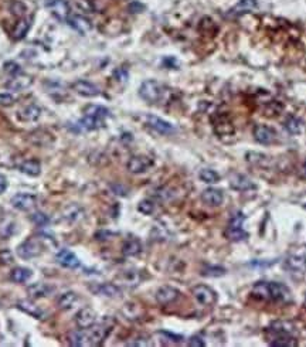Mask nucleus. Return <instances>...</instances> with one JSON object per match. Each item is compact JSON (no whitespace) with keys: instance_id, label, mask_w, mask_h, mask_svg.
<instances>
[{"instance_id":"nucleus-1","label":"nucleus","mask_w":306,"mask_h":347,"mask_svg":"<svg viewBox=\"0 0 306 347\" xmlns=\"http://www.w3.org/2000/svg\"><path fill=\"white\" fill-rule=\"evenodd\" d=\"M251 294L254 297L262 300L289 302L292 299L289 288L279 282H257L252 286Z\"/></svg>"},{"instance_id":"nucleus-2","label":"nucleus","mask_w":306,"mask_h":347,"mask_svg":"<svg viewBox=\"0 0 306 347\" xmlns=\"http://www.w3.org/2000/svg\"><path fill=\"white\" fill-rule=\"evenodd\" d=\"M112 330V324L110 323H99L92 324L91 327L85 329L86 332V343L88 346H98L101 345Z\"/></svg>"},{"instance_id":"nucleus-3","label":"nucleus","mask_w":306,"mask_h":347,"mask_svg":"<svg viewBox=\"0 0 306 347\" xmlns=\"http://www.w3.org/2000/svg\"><path fill=\"white\" fill-rule=\"evenodd\" d=\"M139 95L149 104H156L163 95V87L155 80H147L145 82H142V85L139 88Z\"/></svg>"},{"instance_id":"nucleus-4","label":"nucleus","mask_w":306,"mask_h":347,"mask_svg":"<svg viewBox=\"0 0 306 347\" xmlns=\"http://www.w3.org/2000/svg\"><path fill=\"white\" fill-rule=\"evenodd\" d=\"M244 221H245V215L243 213H235L231 220H230V224H228V228H227V237L231 240V241H241V240H245L248 234L245 233L244 230Z\"/></svg>"},{"instance_id":"nucleus-5","label":"nucleus","mask_w":306,"mask_h":347,"mask_svg":"<svg viewBox=\"0 0 306 347\" xmlns=\"http://www.w3.org/2000/svg\"><path fill=\"white\" fill-rule=\"evenodd\" d=\"M43 252V248L41 244L34 240V238H30V240H26L23 241L19 247H17V255L23 260H31V258H36L40 254Z\"/></svg>"},{"instance_id":"nucleus-6","label":"nucleus","mask_w":306,"mask_h":347,"mask_svg":"<svg viewBox=\"0 0 306 347\" xmlns=\"http://www.w3.org/2000/svg\"><path fill=\"white\" fill-rule=\"evenodd\" d=\"M295 332V327L292 323L285 322V320H277V322L271 323V326L267 329L265 335L268 340H274L277 337L282 336H292Z\"/></svg>"},{"instance_id":"nucleus-7","label":"nucleus","mask_w":306,"mask_h":347,"mask_svg":"<svg viewBox=\"0 0 306 347\" xmlns=\"http://www.w3.org/2000/svg\"><path fill=\"white\" fill-rule=\"evenodd\" d=\"M192 294L197 302L203 306H211L217 300V294L207 285H196L192 289Z\"/></svg>"},{"instance_id":"nucleus-8","label":"nucleus","mask_w":306,"mask_h":347,"mask_svg":"<svg viewBox=\"0 0 306 347\" xmlns=\"http://www.w3.org/2000/svg\"><path fill=\"white\" fill-rule=\"evenodd\" d=\"M46 6L61 22H67L68 17L71 16V9L67 0H47Z\"/></svg>"},{"instance_id":"nucleus-9","label":"nucleus","mask_w":306,"mask_h":347,"mask_svg":"<svg viewBox=\"0 0 306 347\" xmlns=\"http://www.w3.org/2000/svg\"><path fill=\"white\" fill-rule=\"evenodd\" d=\"M152 166H153V160H152L150 158H147V156H142V155H139V156H132V158L129 159V161H128V170H129L131 173L135 174L145 173Z\"/></svg>"},{"instance_id":"nucleus-10","label":"nucleus","mask_w":306,"mask_h":347,"mask_svg":"<svg viewBox=\"0 0 306 347\" xmlns=\"http://www.w3.org/2000/svg\"><path fill=\"white\" fill-rule=\"evenodd\" d=\"M146 124L149 128H152L153 131H156L158 133H162V135H170L176 131L170 122L162 119L159 116H155V115H147Z\"/></svg>"},{"instance_id":"nucleus-11","label":"nucleus","mask_w":306,"mask_h":347,"mask_svg":"<svg viewBox=\"0 0 306 347\" xmlns=\"http://www.w3.org/2000/svg\"><path fill=\"white\" fill-rule=\"evenodd\" d=\"M73 89L78 95L85 97V98H94V97H98L101 94V89L95 84L85 81V80H80V81L74 82Z\"/></svg>"},{"instance_id":"nucleus-12","label":"nucleus","mask_w":306,"mask_h":347,"mask_svg":"<svg viewBox=\"0 0 306 347\" xmlns=\"http://www.w3.org/2000/svg\"><path fill=\"white\" fill-rule=\"evenodd\" d=\"M56 261H57L58 265H61L62 268H67V269H77L81 265L78 257L70 249H61L56 255Z\"/></svg>"},{"instance_id":"nucleus-13","label":"nucleus","mask_w":306,"mask_h":347,"mask_svg":"<svg viewBox=\"0 0 306 347\" xmlns=\"http://www.w3.org/2000/svg\"><path fill=\"white\" fill-rule=\"evenodd\" d=\"M97 322V312L92 308H83L75 316V323L80 329H88Z\"/></svg>"},{"instance_id":"nucleus-14","label":"nucleus","mask_w":306,"mask_h":347,"mask_svg":"<svg viewBox=\"0 0 306 347\" xmlns=\"http://www.w3.org/2000/svg\"><path fill=\"white\" fill-rule=\"evenodd\" d=\"M10 203L16 210L28 211L36 204V196L28 193H17L16 196H13Z\"/></svg>"},{"instance_id":"nucleus-15","label":"nucleus","mask_w":306,"mask_h":347,"mask_svg":"<svg viewBox=\"0 0 306 347\" xmlns=\"http://www.w3.org/2000/svg\"><path fill=\"white\" fill-rule=\"evenodd\" d=\"M179 296H180V292L176 288L169 285L160 286L159 289L156 291V295H155L156 300L159 302L160 305H169L171 302H174L176 299H179Z\"/></svg>"},{"instance_id":"nucleus-16","label":"nucleus","mask_w":306,"mask_h":347,"mask_svg":"<svg viewBox=\"0 0 306 347\" xmlns=\"http://www.w3.org/2000/svg\"><path fill=\"white\" fill-rule=\"evenodd\" d=\"M283 267L292 273H304L306 271V254H295L285 261Z\"/></svg>"},{"instance_id":"nucleus-17","label":"nucleus","mask_w":306,"mask_h":347,"mask_svg":"<svg viewBox=\"0 0 306 347\" xmlns=\"http://www.w3.org/2000/svg\"><path fill=\"white\" fill-rule=\"evenodd\" d=\"M105 125L104 119H98V118H94V116H88L85 115L81 121H78L75 124V128L73 131L74 132H86V131H95L99 129Z\"/></svg>"},{"instance_id":"nucleus-18","label":"nucleus","mask_w":306,"mask_h":347,"mask_svg":"<svg viewBox=\"0 0 306 347\" xmlns=\"http://www.w3.org/2000/svg\"><path fill=\"white\" fill-rule=\"evenodd\" d=\"M67 23L73 27L75 31H78L80 34H88L91 30H92V23L84 17V16H80V14H73L68 17Z\"/></svg>"},{"instance_id":"nucleus-19","label":"nucleus","mask_w":306,"mask_h":347,"mask_svg":"<svg viewBox=\"0 0 306 347\" xmlns=\"http://www.w3.org/2000/svg\"><path fill=\"white\" fill-rule=\"evenodd\" d=\"M254 137L261 145H271L275 140V131L267 125H257L254 128Z\"/></svg>"},{"instance_id":"nucleus-20","label":"nucleus","mask_w":306,"mask_h":347,"mask_svg":"<svg viewBox=\"0 0 306 347\" xmlns=\"http://www.w3.org/2000/svg\"><path fill=\"white\" fill-rule=\"evenodd\" d=\"M201 200H203L207 206L217 207V206H221V204H223V201H224V194H223V191L219 190V188L210 187V188H206V190L201 193Z\"/></svg>"},{"instance_id":"nucleus-21","label":"nucleus","mask_w":306,"mask_h":347,"mask_svg":"<svg viewBox=\"0 0 306 347\" xmlns=\"http://www.w3.org/2000/svg\"><path fill=\"white\" fill-rule=\"evenodd\" d=\"M33 78L26 74H17L13 77L9 82H6V88L12 89V91H22L31 85Z\"/></svg>"},{"instance_id":"nucleus-22","label":"nucleus","mask_w":306,"mask_h":347,"mask_svg":"<svg viewBox=\"0 0 306 347\" xmlns=\"http://www.w3.org/2000/svg\"><path fill=\"white\" fill-rule=\"evenodd\" d=\"M91 291L97 295L107 297H116L121 295V289L118 288V285H113V284H99L97 286H92Z\"/></svg>"},{"instance_id":"nucleus-23","label":"nucleus","mask_w":306,"mask_h":347,"mask_svg":"<svg viewBox=\"0 0 306 347\" xmlns=\"http://www.w3.org/2000/svg\"><path fill=\"white\" fill-rule=\"evenodd\" d=\"M230 186L237 191H245V190L252 188L254 183L250 177H247L244 174H234L231 182H230Z\"/></svg>"},{"instance_id":"nucleus-24","label":"nucleus","mask_w":306,"mask_h":347,"mask_svg":"<svg viewBox=\"0 0 306 347\" xmlns=\"http://www.w3.org/2000/svg\"><path fill=\"white\" fill-rule=\"evenodd\" d=\"M54 291V288L49 284H41V282H37L34 285L28 286L27 292L31 297H46L49 296L50 294Z\"/></svg>"},{"instance_id":"nucleus-25","label":"nucleus","mask_w":306,"mask_h":347,"mask_svg":"<svg viewBox=\"0 0 306 347\" xmlns=\"http://www.w3.org/2000/svg\"><path fill=\"white\" fill-rule=\"evenodd\" d=\"M17 308L26 312L27 315H30L31 318H36V319H43V316H44V312L40 309L37 305H34L31 300H20L17 303Z\"/></svg>"},{"instance_id":"nucleus-26","label":"nucleus","mask_w":306,"mask_h":347,"mask_svg":"<svg viewBox=\"0 0 306 347\" xmlns=\"http://www.w3.org/2000/svg\"><path fill=\"white\" fill-rule=\"evenodd\" d=\"M142 251V244L138 238H129L123 242L122 254L125 257H135Z\"/></svg>"},{"instance_id":"nucleus-27","label":"nucleus","mask_w":306,"mask_h":347,"mask_svg":"<svg viewBox=\"0 0 306 347\" xmlns=\"http://www.w3.org/2000/svg\"><path fill=\"white\" fill-rule=\"evenodd\" d=\"M31 275H33L31 269L25 268V267H16L10 272V279L16 284H23V282L28 281L31 278Z\"/></svg>"},{"instance_id":"nucleus-28","label":"nucleus","mask_w":306,"mask_h":347,"mask_svg":"<svg viewBox=\"0 0 306 347\" xmlns=\"http://www.w3.org/2000/svg\"><path fill=\"white\" fill-rule=\"evenodd\" d=\"M40 115H41V109L37 105H28L23 111L19 112V118L25 122H34L40 118Z\"/></svg>"},{"instance_id":"nucleus-29","label":"nucleus","mask_w":306,"mask_h":347,"mask_svg":"<svg viewBox=\"0 0 306 347\" xmlns=\"http://www.w3.org/2000/svg\"><path fill=\"white\" fill-rule=\"evenodd\" d=\"M20 172L27 174V176L36 177V176L41 173V164H40V161L34 160V159L26 160L20 164Z\"/></svg>"},{"instance_id":"nucleus-30","label":"nucleus","mask_w":306,"mask_h":347,"mask_svg":"<svg viewBox=\"0 0 306 347\" xmlns=\"http://www.w3.org/2000/svg\"><path fill=\"white\" fill-rule=\"evenodd\" d=\"M257 7V0H240L238 4L231 9L230 14L238 16V14H244V13L251 12Z\"/></svg>"},{"instance_id":"nucleus-31","label":"nucleus","mask_w":306,"mask_h":347,"mask_svg":"<svg viewBox=\"0 0 306 347\" xmlns=\"http://www.w3.org/2000/svg\"><path fill=\"white\" fill-rule=\"evenodd\" d=\"M64 218L70 223H78L84 218V210L78 206H70L64 211Z\"/></svg>"},{"instance_id":"nucleus-32","label":"nucleus","mask_w":306,"mask_h":347,"mask_svg":"<svg viewBox=\"0 0 306 347\" xmlns=\"http://www.w3.org/2000/svg\"><path fill=\"white\" fill-rule=\"evenodd\" d=\"M68 343L71 346H88L85 329H78L68 333Z\"/></svg>"},{"instance_id":"nucleus-33","label":"nucleus","mask_w":306,"mask_h":347,"mask_svg":"<svg viewBox=\"0 0 306 347\" xmlns=\"http://www.w3.org/2000/svg\"><path fill=\"white\" fill-rule=\"evenodd\" d=\"M283 126H285V129H286L291 135H298V133H301L302 129H304L302 121H301L299 118H296V116H289V118L283 122Z\"/></svg>"},{"instance_id":"nucleus-34","label":"nucleus","mask_w":306,"mask_h":347,"mask_svg":"<svg viewBox=\"0 0 306 347\" xmlns=\"http://www.w3.org/2000/svg\"><path fill=\"white\" fill-rule=\"evenodd\" d=\"M84 112L88 116H94L98 119H105L107 116H110V109L101 105H88Z\"/></svg>"},{"instance_id":"nucleus-35","label":"nucleus","mask_w":306,"mask_h":347,"mask_svg":"<svg viewBox=\"0 0 306 347\" xmlns=\"http://www.w3.org/2000/svg\"><path fill=\"white\" fill-rule=\"evenodd\" d=\"M118 281H121L122 285L134 286L138 285V282L140 281V278H139V272H138V271H123V272L118 276Z\"/></svg>"},{"instance_id":"nucleus-36","label":"nucleus","mask_w":306,"mask_h":347,"mask_svg":"<svg viewBox=\"0 0 306 347\" xmlns=\"http://www.w3.org/2000/svg\"><path fill=\"white\" fill-rule=\"evenodd\" d=\"M30 30V20L28 19H22L13 30V38L14 40H22L28 33Z\"/></svg>"},{"instance_id":"nucleus-37","label":"nucleus","mask_w":306,"mask_h":347,"mask_svg":"<svg viewBox=\"0 0 306 347\" xmlns=\"http://www.w3.org/2000/svg\"><path fill=\"white\" fill-rule=\"evenodd\" d=\"M77 300H78L77 294H74V292H65V294H62L61 296L58 297V302H57V303H58L60 309H71Z\"/></svg>"},{"instance_id":"nucleus-38","label":"nucleus","mask_w":306,"mask_h":347,"mask_svg":"<svg viewBox=\"0 0 306 347\" xmlns=\"http://www.w3.org/2000/svg\"><path fill=\"white\" fill-rule=\"evenodd\" d=\"M198 177H200L201 182H204V183H207V185H214V183H217V182L220 180V174L217 173V172H214V170H211V169H203V170H200Z\"/></svg>"},{"instance_id":"nucleus-39","label":"nucleus","mask_w":306,"mask_h":347,"mask_svg":"<svg viewBox=\"0 0 306 347\" xmlns=\"http://www.w3.org/2000/svg\"><path fill=\"white\" fill-rule=\"evenodd\" d=\"M270 343L271 346H275V347H294L298 345V343H296V339H295L294 336H282V337H277V339L271 340Z\"/></svg>"},{"instance_id":"nucleus-40","label":"nucleus","mask_w":306,"mask_h":347,"mask_svg":"<svg viewBox=\"0 0 306 347\" xmlns=\"http://www.w3.org/2000/svg\"><path fill=\"white\" fill-rule=\"evenodd\" d=\"M203 276H211V278H217V276H223L225 275V268L223 267H206L201 271Z\"/></svg>"},{"instance_id":"nucleus-41","label":"nucleus","mask_w":306,"mask_h":347,"mask_svg":"<svg viewBox=\"0 0 306 347\" xmlns=\"http://www.w3.org/2000/svg\"><path fill=\"white\" fill-rule=\"evenodd\" d=\"M138 210L140 211L142 214H152L153 210H155V203L152 200H142L139 204H138Z\"/></svg>"},{"instance_id":"nucleus-42","label":"nucleus","mask_w":306,"mask_h":347,"mask_svg":"<svg viewBox=\"0 0 306 347\" xmlns=\"http://www.w3.org/2000/svg\"><path fill=\"white\" fill-rule=\"evenodd\" d=\"M3 68H4V71H6L7 74H10V75H17V74H20V73H22V67H20L17 62H14V61L4 62Z\"/></svg>"},{"instance_id":"nucleus-43","label":"nucleus","mask_w":306,"mask_h":347,"mask_svg":"<svg viewBox=\"0 0 306 347\" xmlns=\"http://www.w3.org/2000/svg\"><path fill=\"white\" fill-rule=\"evenodd\" d=\"M31 221L36 223L37 225H46V224H49L50 218L46 215V214L37 211V213H34V214L31 215Z\"/></svg>"},{"instance_id":"nucleus-44","label":"nucleus","mask_w":306,"mask_h":347,"mask_svg":"<svg viewBox=\"0 0 306 347\" xmlns=\"http://www.w3.org/2000/svg\"><path fill=\"white\" fill-rule=\"evenodd\" d=\"M10 10L16 16H22L26 12V6L23 3H20V1H13L12 6H10Z\"/></svg>"},{"instance_id":"nucleus-45","label":"nucleus","mask_w":306,"mask_h":347,"mask_svg":"<svg viewBox=\"0 0 306 347\" xmlns=\"http://www.w3.org/2000/svg\"><path fill=\"white\" fill-rule=\"evenodd\" d=\"M128 346L145 347V346H152V343L149 342V339H146V337H138V339H135L134 342H129Z\"/></svg>"},{"instance_id":"nucleus-46","label":"nucleus","mask_w":306,"mask_h":347,"mask_svg":"<svg viewBox=\"0 0 306 347\" xmlns=\"http://www.w3.org/2000/svg\"><path fill=\"white\" fill-rule=\"evenodd\" d=\"M189 346L192 347H204L206 346V342L200 337V336H193L190 340H189Z\"/></svg>"},{"instance_id":"nucleus-47","label":"nucleus","mask_w":306,"mask_h":347,"mask_svg":"<svg viewBox=\"0 0 306 347\" xmlns=\"http://www.w3.org/2000/svg\"><path fill=\"white\" fill-rule=\"evenodd\" d=\"M13 102H14V97L13 95H10V94H6V92H3V94H0V105H12Z\"/></svg>"},{"instance_id":"nucleus-48","label":"nucleus","mask_w":306,"mask_h":347,"mask_svg":"<svg viewBox=\"0 0 306 347\" xmlns=\"http://www.w3.org/2000/svg\"><path fill=\"white\" fill-rule=\"evenodd\" d=\"M113 77L118 78V81H126L128 80V73L122 70V68H118L115 73H113Z\"/></svg>"},{"instance_id":"nucleus-49","label":"nucleus","mask_w":306,"mask_h":347,"mask_svg":"<svg viewBox=\"0 0 306 347\" xmlns=\"http://www.w3.org/2000/svg\"><path fill=\"white\" fill-rule=\"evenodd\" d=\"M6 188H7V180H6V177H4V176H1V174H0V194H1V193H4V191H6Z\"/></svg>"},{"instance_id":"nucleus-50","label":"nucleus","mask_w":306,"mask_h":347,"mask_svg":"<svg viewBox=\"0 0 306 347\" xmlns=\"http://www.w3.org/2000/svg\"><path fill=\"white\" fill-rule=\"evenodd\" d=\"M301 176H302V179H305L306 180V160L304 161V164H302V169H301Z\"/></svg>"}]
</instances>
